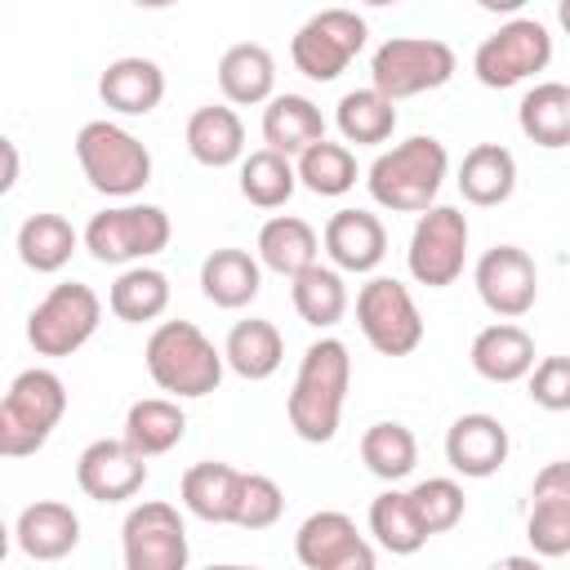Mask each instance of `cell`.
Instances as JSON below:
<instances>
[{
	"mask_svg": "<svg viewBox=\"0 0 570 570\" xmlns=\"http://www.w3.org/2000/svg\"><path fill=\"white\" fill-rule=\"evenodd\" d=\"M347 387H352V356L347 343L334 334H321L316 343H307L294 387L285 396V419L294 428L298 441L307 445H325L338 436L343 423V405H347Z\"/></svg>",
	"mask_w": 570,
	"mask_h": 570,
	"instance_id": "6da1fadb",
	"label": "cell"
},
{
	"mask_svg": "<svg viewBox=\"0 0 570 570\" xmlns=\"http://www.w3.org/2000/svg\"><path fill=\"white\" fill-rule=\"evenodd\" d=\"M445 174H450L445 142L432 134H414L374 156V165L365 169V187L370 200L392 214H428L445 187Z\"/></svg>",
	"mask_w": 570,
	"mask_h": 570,
	"instance_id": "7a4b0ae2",
	"label": "cell"
},
{
	"mask_svg": "<svg viewBox=\"0 0 570 570\" xmlns=\"http://www.w3.org/2000/svg\"><path fill=\"white\" fill-rule=\"evenodd\" d=\"M142 361H147L151 383L169 392L174 401H196V396L218 392L223 370H227L223 347H214L196 321H160L147 334Z\"/></svg>",
	"mask_w": 570,
	"mask_h": 570,
	"instance_id": "3957f363",
	"label": "cell"
},
{
	"mask_svg": "<svg viewBox=\"0 0 570 570\" xmlns=\"http://www.w3.org/2000/svg\"><path fill=\"white\" fill-rule=\"evenodd\" d=\"M76 160L85 183L107 200H134L151 183V151L116 120H89L76 134Z\"/></svg>",
	"mask_w": 570,
	"mask_h": 570,
	"instance_id": "277c9868",
	"label": "cell"
},
{
	"mask_svg": "<svg viewBox=\"0 0 570 570\" xmlns=\"http://www.w3.org/2000/svg\"><path fill=\"white\" fill-rule=\"evenodd\" d=\"M62 414H67V383L53 370L31 365V370L13 374V383L0 401V454L4 459L36 454L53 436Z\"/></svg>",
	"mask_w": 570,
	"mask_h": 570,
	"instance_id": "5b68a950",
	"label": "cell"
},
{
	"mask_svg": "<svg viewBox=\"0 0 570 570\" xmlns=\"http://www.w3.org/2000/svg\"><path fill=\"white\" fill-rule=\"evenodd\" d=\"M85 249L94 263H111V267H138L151 254H160L174 236V223L160 205H142V200H125V205H107L85 223Z\"/></svg>",
	"mask_w": 570,
	"mask_h": 570,
	"instance_id": "8992f818",
	"label": "cell"
},
{
	"mask_svg": "<svg viewBox=\"0 0 570 570\" xmlns=\"http://www.w3.org/2000/svg\"><path fill=\"white\" fill-rule=\"evenodd\" d=\"M454 71H459V58L436 36H387L370 58V85L392 102L432 94L450 85Z\"/></svg>",
	"mask_w": 570,
	"mask_h": 570,
	"instance_id": "52a82bcc",
	"label": "cell"
},
{
	"mask_svg": "<svg viewBox=\"0 0 570 570\" xmlns=\"http://www.w3.org/2000/svg\"><path fill=\"white\" fill-rule=\"evenodd\" d=\"M102 325V298L85 281L53 285L27 316V343L36 356H71L80 352Z\"/></svg>",
	"mask_w": 570,
	"mask_h": 570,
	"instance_id": "ba28073f",
	"label": "cell"
},
{
	"mask_svg": "<svg viewBox=\"0 0 570 570\" xmlns=\"http://www.w3.org/2000/svg\"><path fill=\"white\" fill-rule=\"evenodd\" d=\"M356 325L379 356H410L423 343V312L396 276H370L356 289Z\"/></svg>",
	"mask_w": 570,
	"mask_h": 570,
	"instance_id": "9c48e42d",
	"label": "cell"
},
{
	"mask_svg": "<svg viewBox=\"0 0 570 570\" xmlns=\"http://www.w3.org/2000/svg\"><path fill=\"white\" fill-rule=\"evenodd\" d=\"M365 40H370V27L356 9H321L294 31L289 58H294V71H303L307 80L330 85L347 71V62L365 49Z\"/></svg>",
	"mask_w": 570,
	"mask_h": 570,
	"instance_id": "30bf717a",
	"label": "cell"
},
{
	"mask_svg": "<svg viewBox=\"0 0 570 570\" xmlns=\"http://www.w3.org/2000/svg\"><path fill=\"white\" fill-rule=\"evenodd\" d=\"M468 214L459 205H432L428 214H419L414 232H410V249H405V267L419 285L428 289H445L463 276L468 263Z\"/></svg>",
	"mask_w": 570,
	"mask_h": 570,
	"instance_id": "8fae6325",
	"label": "cell"
},
{
	"mask_svg": "<svg viewBox=\"0 0 570 570\" xmlns=\"http://www.w3.org/2000/svg\"><path fill=\"white\" fill-rule=\"evenodd\" d=\"M552 62V36L539 18H512L499 31H490L476 53H472V71L485 89H512L530 76H539Z\"/></svg>",
	"mask_w": 570,
	"mask_h": 570,
	"instance_id": "7c38bea8",
	"label": "cell"
},
{
	"mask_svg": "<svg viewBox=\"0 0 570 570\" xmlns=\"http://www.w3.org/2000/svg\"><path fill=\"white\" fill-rule=\"evenodd\" d=\"M120 557L125 570H187V525L174 503L142 499L125 512L120 525Z\"/></svg>",
	"mask_w": 570,
	"mask_h": 570,
	"instance_id": "4fadbf2b",
	"label": "cell"
},
{
	"mask_svg": "<svg viewBox=\"0 0 570 570\" xmlns=\"http://www.w3.org/2000/svg\"><path fill=\"white\" fill-rule=\"evenodd\" d=\"M294 557L307 570H379L374 543L338 508L312 512L294 534Z\"/></svg>",
	"mask_w": 570,
	"mask_h": 570,
	"instance_id": "5bb4252c",
	"label": "cell"
},
{
	"mask_svg": "<svg viewBox=\"0 0 570 570\" xmlns=\"http://www.w3.org/2000/svg\"><path fill=\"white\" fill-rule=\"evenodd\" d=\"M472 285L499 321H521L539 298V267L521 245H494L476 258Z\"/></svg>",
	"mask_w": 570,
	"mask_h": 570,
	"instance_id": "9a60e30c",
	"label": "cell"
},
{
	"mask_svg": "<svg viewBox=\"0 0 570 570\" xmlns=\"http://www.w3.org/2000/svg\"><path fill=\"white\" fill-rule=\"evenodd\" d=\"M76 485L94 503H125L147 485V459L125 445V436H98L76 459Z\"/></svg>",
	"mask_w": 570,
	"mask_h": 570,
	"instance_id": "2e32d148",
	"label": "cell"
},
{
	"mask_svg": "<svg viewBox=\"0 0 570 570\" xmlns=\"http://www.w3.org/2000/svg\"><path fill=\"white\" fill-rule=\"evenodd\" d=\"M508 428L503 419L485 414V410H472V414H459L450 428H445V463L459 472V476H472V481H485L494 476L503 463H508Z\"/></svg>",
	"mask_w": 570,
	"mask_h": 570,
	"instance_id": "e0dca14e",
	"label": "cell"
},
{
	"mask_svg": "<svg viewBox=\"0 0 570 570\" xmlns=\"http://www.w3.org/2000/svg\"><path fill=\"white\" fill-rule=\"evenodd\" d=\"M321 245L330 254V267L352 272V276H370L387 254V227L370 209H338V214H330Z\"/></svg>",
	"mask_w": 570,
	"mask_h": 570,
	"instance_id": "ac0fdd59",
	"label": "cell"
},
{
	"mask_svg": "<svg viewBox=\"0 0 570 570\" xmlns=\"http://www.w3.org/2000/svg\"><path fill=\"white\" fill-rule=\"evenodd\" d=\"M13 543L31 561H62L80 543V517L62 499H36L13 521Z\"/></svg>",
	"mask_w": 570,
	"mask_h": 570,
	"instance_id": "d6986e66",
	"label": "cell"
},
{
	"mask_svg": "<svg viewBox=\"0 0 570 570\" xmlns=\"http://www.w3.org/2000/svg\"><path fill=\"white\" fill-rule=\"evenodd\" d=\"M98 98L116 116H151L160 107V98H165V71H160L156 58L125 53V58H116V62L102 67Z\"/></svg>",
	"mask_w": 570,
	"mask_h": 570,
	"instance_id": "ffe728a7",
	"label": "cell"
},
{
	"mask_svg": "<svg viewBox=\"0 0 570 570\" xmlns=\"http://www.w3.org/2000/svg\"><path fill=\"white\" fill-rule=\"evenodd\" d=\"M183 142L191 151L196 165L205 169H227V165H240L249 151H245V125L236 116V107L227 102H205L187 116V129H183Z\"/></svg>",
	"mask_w": 570,
	"mask_h": 570,
	"instance_id": "44dd1931",
	"label": "cell"
},
{
	"mask_svg": "<svg viewBox=\"0 0 570 570\" xmlns=\"http://www.w3.org/2000/svg\"><path fill=\"white\" fill-rule=\"evenodd\" d=\"M468 361L485 383H521L539 365L534 361V338L517 321H494V325L476 330V338L468 347Z\"/></svg>",
	"mask_w": 570,
	"mask_h": 570,
	"instance_id": "7402d4cb",
	"label": "cell"
},
{
	"mask_svg": "<svg viewBox=\"0 0 570 570\" xmlns=\"http://www.w3.org/2000/svg\"><path fill=\"white\" fill-rule=\"evenodd\" d=\"M240 468L223 463V459H200L183 472L178 481V499L191 517L209 521V525H232L236 521V499H240Z\"/></svg>",
	"mask_w": 570,
	"mask_h": 570,
	"instance_id": "603a6c76",
	"label": "cell"
},
{
	"mask_svg": "<svg viewBox=\"0 0 570 570\" xmlns=\"http://www.w3.org/2000/svg\"><path fill=\"white\" fill-rule=\"evenodd\" d=\"M218 89L227 107H267L276 98V58L258 40H240L218 58Z\"/></svg>",
	"mask_w": 570,
	"mask_h": 570,
	"instance_id": "cb8c5ba5",
	"label": "cell"
},
{
	"mask_svg": "<svg viewBox=\"0 0 570 570\" xmlns=\"http://www.w3.org/2000/svg\"><path fill=\"white\" fill-rule=\"evenodd\" d=\"M263 289V263L258 254L249 249H236V245H223V249H209L205 263H200V294L214 303V307H227V312H240L258 298Z\"/></svg>",
	"mask_w": 570,
	"mask_h": 570,
	"instance_id": "d4e9b609",
	"label": "cell"
},
{
	"mask_svg": "<svg viewBox=\"0 0 570 570\" xmlns=\"http://www.w3.org/2000/svg\"><path fill=\"white\" fill-rule=\"evenodd\" d=\"M254 254H258V263H263L267 272L294 281L298 272H307V267L321 263V258H316V254H321V236H316V227H312L307 218H298V214H272V218L258 227Z\"/></svg>",
	"mask_w": 570,
	"mask_h": 570,
	"instance_id": "484cf974",
	"label": "cell"
},
{
	"mask_svg": "<svg viewBox=\"0 0 570 570\" xmlns=\"http://www.w3.org/2000/svg\"><path fill=\"white\" fill-rule=\"evenodd\" d=\"M263 142L289 160L325 142V116L307 94H276L263 107Z\"/></svg>",
	"mask_w": 570,
	"mask_h": 570,
	"instance_id": "4316f807",
	"label": "cell"
},
{
	"mask_svg": "<svg viewBox=\"0 0 570 570\" xmlns=\"http://www.w3.org/2000/svg\"><path fill=\"white\" fill-rule=\"evenodd\" d=\"M459 191L476 209H494L517 191V156L503 142H476L463 151L459 165Z\"/></svg>",
	"mask_w": 570,
	"mask_h": 570,
	"instance_id": "83f0119b",
	"label": "cell"
},
{
	"mask_svg": "<svg viewBox=\"0 0 570 570\" xmlns=\"http://www.w3.org/2000/svg\"><path fill=\"white\" fill-rule=\"evenodd\" d=\"M223 361H227V370L240 374L245 383H263V379H272V374L281 370V361H285V338H281V330H276L272 321L245 316V321H236V325L227 330V338H223Z\"/></svg>",
	"mask_w": 570,
	"mask_h": 570,
	"instance_id": "f1b7e54d",
	"label": "cell"
},
{
	"mask_svg": "<svg viewBox=\"0 0 570 570\" xmlns=\"http://www.w3.org/2000/svg\"><path fill=\"white\" fill-rule=\"evenodd\" d=\"M125 445L142 459L169 454L183 436H187V414L174 396H142L125 410V428H120Z\"/></svg>",
	"mask_w": 570,
	"mask_h": 570,
	"instance_id": "f546056e",
	"label": "cell"
},
{
	"mask_svg": "<svg viewBox=\"0 0 570 570\" xmlns=\"http://www.w3.org/2000/svg\"><path fill=\"white\" fill-rule=\"evenodd\" d=\"M80 245H85V236L62 214H31V218H22V227L13 236V249H18L22 267H31L40 276L62 272Z\"/></svg>",
	"mask_w": 570,
	"mask_h": 570,
	"instance_id": "4dcf8cb0",
	"label": "cell"
},
{
	"mask_svg": "<svg viewBox=\"0 0 570 570\" xmlns=\"http://www.w3.org/2000/svg\"><path fill=\"white\" fill-rule=\"evenodd\" d=\"M169 276L151 263H138V267H125L111 289H107V307L116 321L125 325H147V321H160L165 307H169Z\"/></svg>",
	"mask_w": 570,
	"mask_h": 570,
	"instance_id": "1f68e13d",
	"label": "cell"
},
{
	"mask_svg": "<svg viewBox=\"0 0 570 570\" xmlns=\"http://www.w3.org/2000/svg\"><path fill=\"white\" fill-rule=\"evenodd\" d=\"M517 125L534 147H548V151L570 147V85L543 80V85L525 89V98L517 107Z\"/></svg>",
	"mask_w": 570,
	"mask_h": 570,
	"instance_id": "d6a6232c",
	"label": "cell"
},
{
	"mask_svg": "<svg viewBox=\"0 0 570 570\" xmlns=\"http://www.w3.org/2000/svg\"><path fill=\"white\" fill-rule=\"evenodd\" d=\"M289 298H294L298 321H307L312 330H334L347 316V303H352L343 272L330 267V263H316V267L298 272L289 281Z\"/></svg>",
	"mask_w": 570,
	"mask_h": 570,
	"instance_id": "836d02e7",
	"label": "cell"
},
{
	"mask_svg": "<svg viewBox=\"0 0 570 570\" xmlns=\"http://www.w3.org/2000/svg\"><path fill=\"white\" fill-rule=\"evenodd\" d=\"M370 534H374V543H379L383 552H392V557H414V552L432 539V534L423 530L414 503H410V490H396V485L370 499Z\"/></svg>",
	"mask_w": 570,
	"mask_h": 570,
	"instance_id": "e575fe53",
	"label": "cell"
},
{
	"mask_svg": "<svg viewBox=\"0 0 570 570\" xmlns=\"http://www.w3.org/2000/svg\"><path fill=\"white\" fill-rule=\"evenodd\" d=\"M334 125L343 134V142H356V147H379L392 138L396 129V102L383 98L374 85L365 89H347L334 107Z\"/></svg>",
	"mask_w": 570,
	"mask_h": 570,
	"instance_id": "d590c367",
	"label": "cell"
},
{
	"mask_svg": "<svg viewBox=\"0 0 570 570\" xmlns=\"http://www.w3.org/2000/svg\"><path fill=\"white\" fill-rule=\"evenodd\" d=\"M361 463H365L379 481L396 485V481H405V476L414 472V463H419V441H414V432H410L405 423H396V419L370 423V428L361 432Z\"/></svg>",
	"mask_w": 570,
	"mask_h": 570,
	"instance_id": "8d00e7d4",
	"label": "cell"
},
{
	"mask_svg": "<svg viewBox=\"0 0 570 570\" xmlns=\"http://www.w3.org/2000/svg\"><path fill=\"white\" fill-rule=\"evenodd\" d=\"M298 191V165L272 147H258L240 160V196L258 209H281Z\"/></svg>",
	"mask_w": 570,
	"mask_h": 570,
	"instance_id": "74e56055",
	"label": "cell"
},
{
	"mask_svg": "<svg viewBox=\"0 0 570 570\" xmlns=\"http://www.w3.org/2000/svg\"><path fill=\"white\" fill-rule=\"evenodd\" d=\"M298 187H307L312 196H347L356 187V156L347 142H316L312 151H303L298 160Z\"/></svg>",
	"mask_w": 570,
	"mask_h": 570,
	"instance_id": "f35d334b",
	"label": "cell"
},
{
	"mask_svg": "<svg viewBox=\"0 0 570 570\" xmlns=\"http://www.w3.org/2000/svg\"><path fill=\"white\" fill-rule=\"evenodd\" d=\"M410 503H414V512H419V521H423L428 534L454 530L463 521V512H468L463 485L454 476H428V481L410 485Z\"/></svg>",
	"mask_w": 570,
	"mask_h": 570,
	"instance_id": "ab89813d",
	"label": "cell"
},
{
	"mask_svg": "<svg viewBox=\"0 0 570 570\" xmlns=\"http://www.w3.org/2000/svg\"><path fill=\"white\" fill-rule=\"evenodd\" d=\"M285 512V490L267 472H245L240 476V499H236V521L240 530H267Z\"/></svg>",
	"mask_w": 570,
	"mask_h": 570,
	"instance_id": "60d3db41",
	"label": "cell"
},
{
	"mask_svg": "<svg viewBox=\"0 0 570 570\" xmlns=\"http://www.w3.org/2000/svg\"><path fill=\"white\" fill-rule=\"evenodd\" d=\"M525 539H530V552L543 557V561H552V557H570V508H557V503H530Z\"/></svg>",
	"mask_w": 570,
	"mask_h": 570,
	"instance_id": "b9f144b4",
	"label": "cell"
},
{
	"mask_svg": "<svg viewBox=\"0 0 570 570\" xmlns=\"http://www.w3.org/2000/svg\"><path fill=\"white\" fill-rule=\"evenodd\" d=\"M530 401L548 414L570 410V356H543L530 370Z\"/></svg>",
	"mask_w": 570,
	"mask_h": 570,
	"instance_id": "7bdbcfd3",
	"label": "cell"
},
{
	"mask_svg": "<svg viewBox=\"0 0 570 570\" xmlns=\"http://www.w3.org/2000/svg\"><path fill=\"white\" fill-rule=\"evenodd\" d=\"M530 499H534V503L570 508V459H552V463H543V468L534 472Z\"/></svg>",
	"mask_w": 570,
	"mask_h": 570,
	"instance_id": "ee69618b",
	"label": "cell"
},
{
	"mask_svg": "<svg viewBox=\"0 0 570 570\" xmlns=\"http://www.w3.org/2000/svg\"><path fill=\"white\" fill-rule=\"evenodd\" d=\"M490 570H548V566H543V557H534V552H512V557H499Z\"/></svg>",
	"mask_w": 570,
	"mask_h": 570,
	"instance_id": "f6af8a7d",
	"label": "cell"
},
{
	"mask_svg": "<svg viewBox=\"0 0 570 570\" xmlns=\"http://www.w3.org/2000/svg\"><path fill=\"white\" fill-rule=\"evenodd\" d=\"M18 183V147L4 138V178H0V191H13Z\"/></svg>",
	"mask_w": 570,
	"mask_h": 570,
	"instance_id": "bcb514c9",
	"label": "cell"
},
{
	"mask_svg": "<svg viewBox=\"0 0 570 570\" xmlns=\"http://www.w3.org/2000/svg\"><path fill=\"white\" fill-rule=\"evenodd\" d=\"M557 22H561V31L570 36V0H561V4H557Z\"/></svg>",
	"mask_w": 570,
	"mask_h": 570,
	"instance_id": "7dc6e473",
	"label": "cell"
},
{
	"mask_svg": "<svg viewBox=\"0 0 570 570\" xmlns=\"http://www.w3.org/2000/svg\"><path fill=\"white\" fill-rule=\"evenodd\" d=\"M205 570H258V566H236V561H223V566H205Z\"/></svg>",
	"mask_w": 570,
	"mask_h": 570,
	"instance_id": "c3c4849f",
	"label": "cell"
}]
</instances>
